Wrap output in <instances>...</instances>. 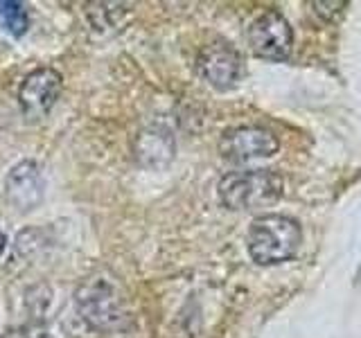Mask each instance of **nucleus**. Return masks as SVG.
<instances>
[{"mask_svg":"<svg viewBox=\"0 0 361 338\" xmlns=\"http://www.w3.org/2000/svg\"><path fill=\"white\" fill-rule=\"evenodd\" d=\"M302 232L296 219L285 214H262L248 228V253L259 266H276L298 253Z\"/></svg>","mask_w":361,"mask_h":338,"instance_id":"1","label":"nucleus"},{"mask_svg":"<svg viewBox=\"0 0 361 338\" xmlns=\"http://www.w3.org/2000/svg\"><path fill=\"white\" fill-rule=\"evenodd\" d=\"M285 194V180L274 169H244L219 180V199L228 210H259Z\"/></svg>","mask_w":361,"mask_h":338,"instance_id":"2","label":"nucleus"},{"mask_svg":"<svg viewBox=\"0 0 361 338\" xmlns=\"http://www.w3.org/2000/svg\"><path fill=\"white\" fill-rule=\"evenodd\" d=\"M75 304L82 318L93 330H111L124 318L118 289L104 277H88L75 293Z\"/></svg>","mask_w":361,"mask_h":338,"instance_id":"3","label":"nucleus"},{"mask_svg":"<svg viewBox=\"0 0 361 338\" xmlns=\"http://www.w3.org/2000/svg\"><path fill=\"white\" fill-rule=\"evenodd\" d=\"M248 45L253 54L267 61H285L291 54L293 32L287 18L276 9L264 11L248 27Z\"/></svg>","mask_w":361,"mask_h":338,"instance_id":"4","label":"nucleus"},{"mask_svg":"<svg viewBox=\"0 0 361 338\" xmlns=\"http://www.w3.org/2000/svg\"><path fill=\"white\" fill-rule=\"evenodd\" d=\"M278 138L262 127H235L221 135L219 151L233 165H251L278 151Z\"/></svg>","mask_w":361,"mask_h":338,"instance_id":"5","label":"nucleus"},{"mask_svg":"<svg viewBox=\"0 0 361 338\" xmlns=\"http://www.w3.org/2000/svg\"><path fill=\"white\" fill-rule=\"evenodd\" d=\"M199 73L206 82L217 90H231L242 82L244 59L231 43H210L199 54Z\"/></svg>","mask_w":361,"mask_h":338,"instance_id":"6","label":"nucleus"},{"mask_svg":"<svg viewBox=\"0 0 361 338\" xmlns=\"http://www.w3.org/2000/svg\"><path fill=\"white\" fill-rule=\"evenodd\" d=\"M61 95V75L54 68H37L23 79L18 99L23 113L32 120L45 118Z\"/></svg>","mask_w":361,"mask_h":338,"instance_id":"7","label":"nucleus"},{"mask_svg":"<svg viewBox=\"0 0 361 338\" xmlns=\"http://www.w3.org/2000/svg\"><path fill=\"white\" fill-rule=\"evenodd\" d=\"M43 174L37 163H18L5 180V194L18 212H30L43 201Z\"/></svg>","mask_w":361,"mask_h":338,"instance_id":"8","label":"nucleus"},{"mask_svg":"<svg viewBox=\"0 0 361 338\" xmlns=\"http://www.w3.org/2000/svg\"><path fill=\"white\" fill-rule=\"evenodd\" d=\"M133 156L142 167H165L174 156V138L172 133L161 127H149L138 133L133 142Z\"/></svg>","mask_w":361,"mask_h":338,"instance_id":"9","label":"nucleus"},{"mask_svg":"<svg viewBox=\"0 0 361 338\" xmlns=\"http://www.w3.org/2000/svg\"><path fill=\"white\" fill-rule=\"evenodd\" d=\"M30 27L27 7L18 0H0V30L11 37H23Z\"/></svg>","mask_w":361,"mask_h":338,"instance_id":"10","label":"nucleus"},{"mask_svg":"<svg viewBox=\"0 0 361 338\" xmlns=\"http://www.w3.org/2000/svg\"><path fill=\"white\" fill-rule=\"evenodd\" d=\"M0 338H52L50 332L45 327L39 325H23V327H14V330L5 332Z\"/></svg>","mask_w":361,"mask_h":338,"instance_id":"11","label":"nucleus"},{"mask_svg":"<svg viewBox=\"0 0 361 338\" xmlns=\"http://www.w3.org/2000/svg\"><path fill=\"white\" fill-rule=\"evenodd\" d=\"M5 244H7V239H5V232L0 230V253H3V248H5Z\"/></svg>","mask_w":361,"mask_h":338,"instance_id":"12","label":"nucleus"}]
</instances>
